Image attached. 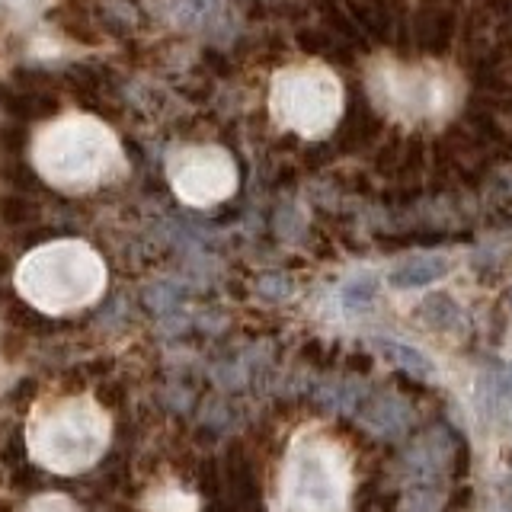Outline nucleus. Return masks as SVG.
<instances>
[{
    "label": "nucleus",
    "mask_w": 512,
    "mask_h": 512,
    "mask_svg": "<svg viewBox=\"0 0 512 512\" xmlns=\"http://www.w3.org/2000/svg\"><path fill=\"white\" fill-rule=\"evenodd\" d=\"M32 164L61 192H93L125 170L116 132L93 116H61L45 122L32 141Z\"/></svg>",
    "instance_id": "obj_1"
},
{
    "label": "nucleus",
    "mask_w": 512,
    "mask_h": 512,
    "mask_svg": "<svg viewBox=\"0 0 512 512\" xmlns=\"http://www.w3.org/2000/svg\"><path fill=\"white\" fill-rule=\"evenodd\" d=\"M20 295L45 314H68L93 304L106 288V266L84 240H55L32 250L16 269Z\"/></svg>",
    "instance_id": "obj_2"
},
{
    "label": "nucleus",
    "mask_w": 512,
    "mask_h": 512,
    "mask_svg": "<svg viewBox=\"0 0 512 512\" xmlns=\"http://www.w3.org/2000/svg\"><path fill=\"white\" fill-rule=\"evenodd\" d=\"M109 442V416L93 397H61L39 407L29 423V452L58 474L84 471Z\"/></svg>",
    "instance_id": "obj_3"
},
{
    "label": "nucleus",
    "mask_w": 512,
    "mask_h": 512,
    "mask_svg": "<svg viewBox=\"0 0 512 512\" xmlns=\"http://www.w3.org/2000/svg\"><path fill=\"white\" fill-rule=\"evenodd\" d=\"M349 500V468L343 448L327 436L295 439L279 480L276 512H343Z\"/></svg>",
    "instance_id": "obj_4"
},
{
    "label": "nucleus",
    "mask_w": 512,
    "mask_h": 512,
    "mask_svg": "<svg viewBox=\"0 0 512 512\" xmlns=\"http://www.w3.org/2000/svg\"><path fill=\"white\" fill-rule=\"evenodd\" d=\"M340 84L327 68H282L269 87V112L279 125L304 138H317L340 119Z\"/></svg>",
    "instance_id": "obj_5"
},
{
    "label": "nucleus",
    "mask_w": 512,
    "mask_h": 512,
    "mask_svg": "<svg viewBox=\"0 0 512 512\" xmlns=\"http://www.w3.org/2000/svg\"><path fill=\"white\" fill-rule=\"evenodd\" d=\"M173 192L186 205H215L237 189V167L228 151L215 144H186L167 160Z\"/></svg>",
    "instance_id": "obj_6"
},
{
    "label": "nucleus",
    "mask_w": 512,
    "mask_h": 512,
    "mask_svg": "<svg viewBox=\"0 0 512 512\" xmlns=\"http://www.w3.org/2000/svg\"><path fill=\"white\" fill-rule=\"evenodd\" d=\"M448 276V260L442 253H420V256H407L404 263H397L388 272V282L394 288H423L439 282Z\"/></svg>",
    "instance_id": "obj_7"
},
{
    "label": "nucleus",
    "mask_w": 512,
    "mask_h": 512,
    "mask_svg": "<svg viewBox=\"0 0 512 512\" xmlns=\"http://www.w3.org/2000/svg\"><path fill=\"white\" fill-rule=\"evenodd\" d=\"M410 420L413 413L400 397H378L365 416V423L375 432H381V436H400V432H407Z\"/></svg>",
    "instance_id": "obj_8"
},
{
    "label": "nucleus",
    "mask_w": 512,
    "mask_h": 512,
    "mask_svg": "<svg viewBox=\"0 0 512 512\" xmlns=\"http://www.w3.org/2000/svg\"><path fill=\"white\" fill-rule=\"evenodd\" d=\"M378 352L388 362H394L397 368H404L407 375L420 378V381H429L432 375H436V368H432V362L423 356L420 349H413L407 343H397V340H375Z\"/></svg>",
    "instance_id": "obj_9"
},
{
    "label": "nucleus",
    "mask_w": 512,
    "mask_h": 512,
    "mask_svg": "<svg viewBox=\"0 0 512 512\" xmlns=\"http://www.w3.org/2000/svg\"><path fill=\"white\" fill-rule=\"evenodd\" d=\"M420 320H423L426 327H432V330H455L458 320H461V308L455 304L452 295L436 292V295L423 298V304H420Z\"/></svg>",
    "instance_id": "obj_10"
},
{
    "label": "nucleus",
    "mask_w": 512,
    "mask_h": 512,
    "mask_svg": "<svg viewBox=\"0 0 512 512\" xmlns=\"http://www.w3.org/2000/svg\"><path fill=\"white\" fill-rule=\"evenodd\" d=\"M343 295H346V304H349V308H365V304L375 298V282L362 276V279H356V282H349Z\"/></svg>",
    "instance_id": "obj_11"
},
{
    "label": "nucleus",
    "mask_w": 512,
    "mask_h": 512,
    "mask_svg": "<svg viewBox=\"0 0 512 512\" xmlns=\"http://www.w3.org/2000/svg\"><path fill=\"white\" fill-rule=\"evenodd\" d=\"M26 512H77V506L68 500V496L48 493V496H39V500H32L26 506Z\"/></svg>",
    "instance_id": "obj_12"
},
{
    "label": "nucleus",
    "mask_w": 512,
    "mask_h": 512,
    "mask_svg": "<svg viewBox=\"0 0 512 512\" xmlns=\"http://www.w3.org/2000/svg\"><path fill=\"white\" fill-rule=\"evenodd\" d=\"M490 192H493L496 199L512 202V164L493 170V176H490Z\"/></svg>",
    "instance_id": "obj_13"
},
{
    "label": "nucleus",
    "mask_w": 512,
    "mask_h": 512,
    "mask_svg": "<svg viewBox=\"0 0 512 512\" xmlns=\"http://www.w3.org/2000/svg\"><path fill=\"white\" fill-rule=\"evenodd\" d=\"M506 298H509V308H512V288H509V295H506Z\"/></svg>",
    "instance_id": "obj_14"
}]
</instances>
